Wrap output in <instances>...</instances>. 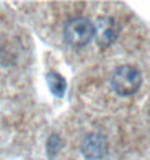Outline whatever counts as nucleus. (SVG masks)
<instances>
[{"mask_svg":"<svg viewBox=\"0 0 150 160\" xmlns=\"http://www.w3.org/2000/svg\"><path fill=\"white\" fill-rule=\"evenodd\" d=\"M108 152V142L101 134H88L82 142V154L88 160H99Z\"/></svg>","mask_w":150,"mask_h":160,"instance_id":"obj_3","label":"nucleus"},{"mask_svg":"<svg viewBox=\"0 0 150 160\" xmlns=\"http://www.w3.org/2000/svg\"><path fill=\"white\" fill-rule=\"evenodd\" d=\"M46 82L49 85V90L52 92V95H56L57 98L64 97L65 88H67V82H65V78H64L60 74H57V72H47Z\"/></svg>","mask_w":150,"mask_h":160,"instance_id":"obj_5","label":"nucleus"},{"mask_svg":"<svg viewBox=\"0 0 150 160\" xmlns=\"http://www.w3.org/2000/svg\"><path fill=\"white\" fill-rule=\"evenodd\" d=\"M60 145H62V141H60L59 136L52 134L51 137H49V139H47V154H49V157L52 158L56 152L60 149Z\"/></svg>","mask_w":150,"mask_h":160,"instance_id":"obj_6","label":"nucleus"},{"mask_svg":"<svg viewBox=\"0 0 150 160\" xmlns=\"http://www.w3.org/2000/svg\"><path fill=\"white\" fill-rule=\"evenodd\" d=\"M93 26H95V39L99 44V48H108L109 44H113L118 36V30L111 18H98Z\"/></svg>","mask_w":150,"mask_h":160,"instance_id":"obj_4","label":"nucleus"},{"mask_svg":"<svg viewBox=\"0 0 150 160\" xmlns=\"http://www.w3.org/2000/svg\"><path fill=\"white\" fill-rule=\"evenodd\" d=\"M95 38V26L90 20L77 17L67 21L64 28V39L72 48H83Z\"/></svg>","mask_w":150,"mask_h":160,"instance_id":"obj_2","label":"nucleus"},{"mask_svg":"<svg viewBox=\"0 0 150 160\" xmlns=\"http://www.w3.org/2000/svg\"><path fill=\"white\" fill-rule=\"evenodd\" d=\"M142 85L140 72L132 65H119L111 75V87L118 95H134Z\"/></svg>","mask_w":150,"mask_h":160,"instance_id":"obj_1","label":"nucleus"}]
</instances>
